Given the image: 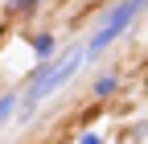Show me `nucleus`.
Listing matches in <instances>:
<instances>
[{
	"instance_id": "nucleus-1",
	"label": "nucleus",
	"mask_w": 148,
	"mask_h": 144,
	"mask_svg": "<svg viewBox=\"0 0 148 144\" xmlns=\"http://www.w3.org/2000/svg\"><path fill=\"white\" fill-rule=\"evenodd\" d=\"M82 62H86V53H82V49H70L62 62H41V70H37V78H33V86H29V99H25V103L33 107V103H41L45 95H53L62 82L74 78V70H78Z\"/></svg>"
},
{
	"instance_id": "nucleus-2",
	"label": "nucleus",
	"mask_w": 148,
	"mask_h": 144,
	"mask_svg": "<svg viewBox=\"0 0 148 144\" xmlns=\"http://www.w3.org/2000/svg\"><path fill=\"white\" fill-rule=\"evenodd\" d=\"M111 86H115V78H111V74H103V78L95 82V91H99V95H107V91H111Z\"/></svg>"
},
{
	"instance_id": "nucleus-3",
	"label": "nucleus",
	"mask_w": 148,
	"mask_h": 144,
	"mask_svg": "<svg viewBox=\"0 0 148 144\" xmlns=\"http://www.w3.org/2000/svg\"><path fill=\"white\" fill-rule=\"evenodd\" d=\"M8 111H12V99H0V119H8Z\"/></svg>"
},
{
	"instance_id": "nucleus-4",
	"label": "nucleus",
	"mask_w": 148,
	"mask_h": 144,
	"mask_svg": "<svg viewBox=\"0 0 148 144\" xmlns=\"http://www.w3.org/2000/svg\"><path fill=\"white\" fill-rule=\"evenodd\" d=\"M82 144H99V136H82Z\"/></svg>"
}]
</instances>
